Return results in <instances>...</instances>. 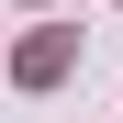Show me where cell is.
Segmentation results:
<instances>
[{
  "mask_svg": "<svg viewBox=\"0 0 123 123\" xmlns=\"http://www.w3.org/2000/svg\"><path fill=\"white\" fill-rule=\"evenodd\" d=\"M11 67H23V78H34V90H45V78H67V34H34V45H23V56H11Z\"/></svg>",
  "mask_w": 123,
  "mask_h": 123,
  "instance_id": "6da1fadb",
  "label": "cell"
}]
</instances>
